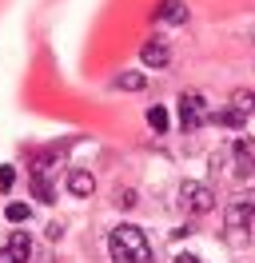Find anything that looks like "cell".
I'll return each instance as SVG.
<instances>
[{
    "label": "cell",
    "mask_w": 255,
    "mask_h": 263,
    "mask_svg": "<svg viewBox=\"0 0 255 263\" xmlns=\"http://www.w3.org/2000/svg\"><path fill=\"white\" fill-rule=\"evenodd\" d=\"M211 120L223 124V128H243V124H247V112H239V108H220V112H211Z\"/></svg>",
    "instance_id": "obj_9"
},
{
    "label": "cell",
    "mask_w": 255,
    "mask_h": 263,
    "mask_svg": "<svg viewBox=\"0 0 255 263\" xmlns=\"http://www.w3.org/2000/svg\"><path fill=\"white\" fill-rule=\"evenodd\" d=\"M251 219H255V199H231L227 212H223V228L243 231V228H251Z\"/></svg>",
    "instance_id": "obj_4"
},
{
    "label": "cell",
    "mask_w": 255,
    "mask_h": 263,
    "mask_svg": "<svg viewBox=\"0 0 255 263\" xmlns=\"http://www.w3.org/2000/svg\"><path fill=\"white\" fill-rule=\"evenodd\" d=\"M4 215H8V223H24L28 219V203H8Z\"/></svg>",
    "instance_id": "obj_14"
},
{
    "label": "cell",
    "mask_w": 255,
    "mask_h": 263,
    "mask_svg": "<svg viewBox=\"0 0 255 263\" xmlns=\"http://www.w3.org/2000/svg\"><path fill=\"white\" fill-rule=\"evenodd\" d=\"M32 196L40 199V203H52V183H48L44 172H32Z\"/></svg>",
    "instance_id": "obj_11"
},
{
    "label": "cell",
    "mask_w": 255,
    "mask_h": 263,
    "mask_svg": "<svg viewBox=\"0 0 255 263\" xmlns=\"http://www.w3.org/2000/svg\"><path fill=\"white\" fill-rule=\"evenodd\" d=\"M179 203H184V208H188L191 215H207L211 208H215V192H211L207 183L188 180L184 187H179Z\"/></svg>",
    "instance_id": "obj_3"
},
{
    "label": "cell",
    "mask_w": 255,
    "mask_h": 263,
    "mask_svg": "<svg viewBox=\"0 0 255 263\" xmlns=\"http://www.w3.org/2000/svg\"><path fill=\"white\" fill-rule=\"evenodd\" d=\"M12 183H16V172L12 167H0V192H12Z\"/></svg>",
    "instance_id": "obj_15"
},
{
    "label": "cell",
    "mask_w": 255,
    "mask_h": 263,
    "mask_svg": "<svg viewBox=\"0 0 255 263\" xmlns=\"http://www.w3.org/2000/svg\"><path fill=\"white\" fill-rule=\"evenodd\" d=\"M175 263H199V255H179Z\"/></svg>",
    "instance_id": "obj_17"
},
{
    "label": "cell",
    "mask_w": 255,
    "mask_h": 263,
    "mask_svg": "<svg viewBox=\"0 0 255 263\" xmlns=\"http://www.w3.org/2000/svg\"><path fill=\"white\" fill-rule=\"evenodd\" d=\"M148 124H152V128L156 132H168V124H172V120H168V108H148Z\"/></svg>",
    "instance_id": "obj_12"
},
{
    "label": "cell",
    "mask_w": 255,
    "mask_h": 263,
    "mask_svg": "<svg viewBox=\"0 0 255 263\" xmlns=\"http://www.w3.org/2000/svg\"><path fill=\"white\" fill-rule=\"evenodd\" d=\"M211 120V112H207V104L199 92H184L179 96V124H184V132H199Z\"/></svg>",
    "instance_id": "obj_2"
},
{
    "label": "cell",
    "mask_w": 255,
    "mask_h": 263,
    "mask_svg": "<svg viewBox=\"0 0 255 263\" xmlns=\"http://www.w3.org/2000/svg\"><path fill=\"white\" fill-rule=\"evenodd\" d=\"M92 187H96V180H92V172H84V167H76V172H68V192L72 196H92Z\"/></svg>",
    "instance_id": "obj_8"
},
{
    "label": "cell",
    "mask_w": 255,
    "mask_h": 263,
    "mask_svg": "<svg viewBox=\"0 0 255 263\" xmlns=\"http://www.w3.org/2000/svg\"><path fill=\"white\" fill-rule=\"evenodd\" d=\"M108 255L112 263H152V243H148V235L140 228L124 223V228H116L108 235Z\"/></svg>",
    "instance_id": "obj_1"
},
{
    "label": "cell",
    "mask_w": 255,
    "mask_h": 263,
    "mask_svg": "<svg viewBox=\"0 0 255 263\" xmlns=\"http://www.w3.org/2000/svg\"><path fill=\"white\" fill-rule=\"evenodd\" d=\"M188 4H184V0H163V4H159L156 8V20L159 24H188Z\"/></svg>",
    "instance_id": "obj_6"
},
{
    "label": "cell",
    "mask_w": 255,
    "mask_h": 263,
    "mask_svg": "<svg viewBox=\"0 0 255 263\" xmlns=\"http://www.w3.org/2000/svg\"><path fill=\"white\" fill-rule=\"evenodd\" d=\"M231 104H235L239 112H255V92H247V88H239L235 96H231Z\"/></svg>",
    "instance_id": "obj_13"
},
{
    "label": "cell",
    "mask_w": 255,
    "mask_h": 263,
    "mask_svg": "<svg viewBox=\"0 0 255 263\" xmlns=\"http://www.w3.org/2000/svg\"><path fill=\"white\" fill-rule=\"evenodd\" d=\"M140 60H143L148 68H163L168 60H172V52H168V40H148V44L140 48Z\"/></svg>",
    "instance_id": "obj_7"
},
{
    "label": "cell",
    "mask_w": 255,
    "mask_h": 263,
    "mask_svg": "<svg viewBox=\"0 0 255 263\" xmlns=\"http://www.w3.org/2000/svg\"><path fill=\"white\" fill-rule=\"evenodd\" d=\"M116 88H120V92H143V88H148V76H140V72H120V76H116Z\"/></svg>",
    "instance_id": "obj_10"
},
{
    "label": "cell",
    "mask_w": 255,
    "mask_h": 263,
    "mask_svg": "<svg viewBox=\"0 0 255 263\" xmlns=\"http://www.w3.org/2000/svg\"><path fill=\"white\" fill-rule=\"evenodd\" d=\"M116 203H120V208H136V192H132V187H128V192H116Z\"/></svg>",
    "instance_id": "obj_16"
},
{
    "label": "cell",
    "mask_w": 255,
    "mask_h": 263,
    "mask_svg": "<svg viewBox=\"0 0 255 263\" xmlns=\"http://www.w3.org/2000/svg\"><path fill=\"white\" fill-rule=\"evenodd\" d=\"M28 255H32V243L24 231H16L8 239V247H0V263H28Z\"/></svg>",
    "instance_id": "obj_5"
}]
</instances>
